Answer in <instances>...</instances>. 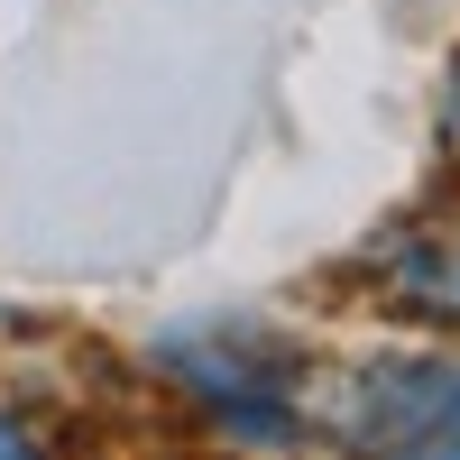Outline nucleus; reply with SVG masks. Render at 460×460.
I'll return each mask as SVG.
<instances>
[{"label": "nucleus", "instance_id": "f257e3e1", "mask_svg": "<svg viewBox=\"0 0 460 460\" xmlns=\"http://www.w3.org/2000/svg\"><path fill=\"white\" fill-rule=\"evenodd\" d=\"M323 424L359 460H460V359H359L350 377H332Z\"/></svg>", "mask_w": 460, "mask_h": 460}, {"label": "nucleus", "instance_id": "f03ea898", "mask_svg": "<svg viewBox=\"0 0 460 460\" xmlns=\"http://www.w3.org/2000/svg\"><path fill=\"white\" fill-rule=\"evenodd\" d=\"M157 359H166L240 442H286V433H295L286 350H277L267 332H249V323H194V332H166Z\"/></svg>", "mask_w": 460, "mask_h": 460}, {"label": "nucleus", "instance_id": "7ed1b4c3", "mask_svg": "<svg viewBox=\"0 0 460 460\" xmlns=\"http://www.w3.org/2000/svg\"><path fill=\"white\" fill-rule=\"evenodd\" d=\"M396 295L424 304V314H451V323H460V230H433V240L396 249Z\"/></svg>", "mask_w": 460, "mask_h": 460}, {"label": "nucleus", "instance_id": "20e7f679", "mask_svg": "<svg viewBox=\"0 0 460 460\" xmlns=\"http://www.w3.org/2000/svg\"><path fill=\"white\" fill-rule=\"evenodd\" d=\"M0 460H47V451L28 442V424H10V414H0Z\"/></svg>", "mask_w": 460, "mask_h": 460}, {"label": "nucleus", "instance_id": "39448f33", "mask_svg": "<svg viewBox=\"0 0 460 460\" xmlns=\"http://www.w3.org/2000/svg\"><path fill=\"white\" fill-rule=\"evenodd\" d=\"M442 138H451V157H460V65H451V84H442Z\"/></svg>", "mask_w": 460, "mask_h": 460}]
</instances>
